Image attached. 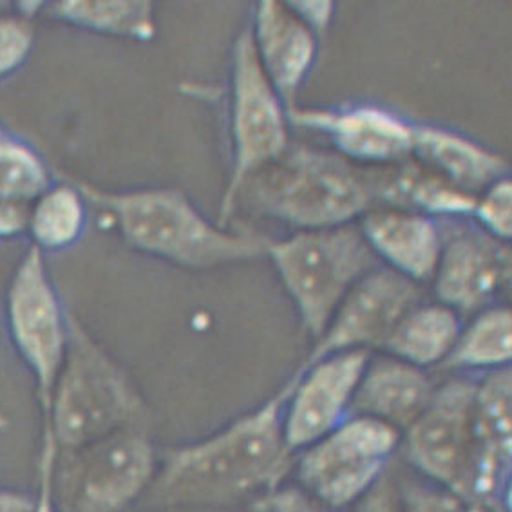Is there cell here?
<instances>
[{"label":"cell","mask_w":512,"mask_h":512,"mask_svg":"<svg viewBox=\"0 0 512 512\" xmlns=\"http://www.w3.org/2000/svg\"><path fill=\"white\" fill-rule=\"evenodd\" d=\"M402 435L371 418L350 415L330 435L295 453V485L346 511L391 469Z\"/></svg>","instance_id":"9c48e42d"},{"label":"cell","mask_w":512,"mask_h":512,"mask_svg":"<svg viewBox=\"0 0 512 512\" xmlns=\"http://www.w3.org/2000/svg\"><path fill=\"white\" fill-rule=\"evenodd\" d=\"M250 512H346L328 507L303 491L299 485H279L252 503Z\"/></svg>","instance_id":"f1b7e54d"},{"label":"cell","mask_w":512,"mask_h":512,"mask_svg":"<svg viewBox=\"0 0 512 512\" xmlns=\"http://www.w3.org/2000/svg\"><path fill=\"white\" fill-rule=\"evenodd\" d=\"M462 332L460 315L446 304L420 303L397 324L382 350L420 370L442 366Z\"/></svg>","instance_id":"44dd1931"},{"label":"cell","mask_w":512,"mask_h":512,"mask_svg":"<svg viewBox=\"0 0 512 512\" xmlns=\"http://www.w3.org/2000/svg\"><path fill=\"white\" fill-rule=\"evenodd\" d=\"M373 171L377 203L388 209L409 210L427 218L473 216L478 196L458 189L413 158L389 167H373Z\"/></svg>","instance_id":"ffe728a7"},{"label":"cell","mask_w":512,"mask_h":512,"mask_svg":"<svg viewBox=\"0 0 512 512\" xmlns=\"http://www.w3.org/2000/svg\"><path fill=\"white\" fill-rule=\"evenodd\" d=\"M160 449L149 429H122L73 451H58L51 491L58 512H124L142 502Z\"/></svg>","instance_id":"8992f818"},{"label":"cell","mask_w":512,"mask_h":512,"mask_svg":"<svg viewBox=\"0 0 512 512\" xmlns=\"http://www.w3.org/2000/svg\"><path fill=\"white\" fill-rule=\"evenodd\" d=\"M512 359V315L507 306H489L462 326L455 348L442 370L489 371L509 368Z\"/></svg>","instance_id":"cb8c5ba5"},{"label":"cell","mask_w":512,"mask_h":512,"mask_svg":"<svg viewBox=\"0 0 512 512\" xmlns=\"http://www.w3.org/2000/svg\"><path fill=\"white\" fill-rule=\"evenodd\" d=\"M230 134L232 171L219 205L221 227H227L247 181L290 147L288 109L259 64L250 24L239 33L232 53Z\"/></svg>","instance_id":"52a82bcc"},{"label":"cell","mask_w":512,"mask_h":512,"mask_svg":"<svg viewBox=\"0 0 512 512\" xmlns=\"http://www.w3.org/2000/svg\"><path fill=\"white\" fill-rule=\"evenodd\" d=\"M413 156L469 194L509 176V163L503 156L462 134L433 125H415Z\"/></svg>","instance_id":"d6986e66"},{"label":"cell","mask_w":512,"mask_h":512,"mask_svg":"<svg viewBox=\"0 0 512 512\" xmlns=\"http://www.w3.org/2000/svg\"><path fill=\"white\" fill-rule=\"evenodd\" d=\"M87 223V201L71 181L62 176L44 190L29 209L28 236L31 247L42 254L62 252L84 236Z\"/></svg>","instance_id":"603a6c76"},{"label":"cell","mask_w":512,"mask_h":512,"mask_svg":"<svg viewBox=\"0 0 512 512\" xmlns=\"http://www.w3.org/2000/svg\"><path fill=\"white\" fill-rule=\"evenodd\" d=\"M512 375L509 368L476 380L480 469L471 512L511 511Z\"/></svg>","instance_id":"9a60e30c"},{"label":"cell","mask_w":512,"mask_h":512,"mask_svg":"<svg viewBox=\"0 0 512 512\" xmlns=\"http://www.w3.org/2000/svg\"><path fill=\"white\" fill-rule=\"evenodd\" d=\"M402 512H471L464 500L426 480H400Z\"/></svg>","instance_id":"83f0119b"},{"label":"cell","mask_w":512,"mask_h":512,"mask_svg":"<svg viewBox=\"0 0 512 512\" xmlns=\"http://www.w3.org/2000/svg\"><path fill=\"white\" fill-rule=\"evenodd\" d=\"M243 192L259 214L299 232L351 225L377 205L373 167L310 147H288L252 176Z\"/></svg>","instance_id":"277c9868"},{"label":"cell","mask_w":512,"mask_h":512,"mask_svg":"<svg viewBox=\"0 0 512 512\" xmlns=\"http://www.w3.org/2000/svg\"><path fill=\"white\" fill-rule=\"evenodd\" d=\"M31 203L0 200V241L28 236Z\"/></svg>","instance_id":"1f68e13d"},{"label":"cell","mask_w":512,"mask_h":512,"mask_svg":"<svg viewBox=\"0 0 512 512\" xmlns=\"http://www.w3.org/2000/svg\"><path fill=\"white\" fill-rule=\"evenodd\" d=\"M35 26L19 11L0 13V80L17 73L35 48Z\"/></svg>","instance_id":"484cf974"},{"label":"cell","mask_w":512,"mask_h":512,"mask_svg":"<svg viewBox=\"0 0 512 512\" xmlns=\"http://www.w3.org/2000/svg\"><path fill=\"white\" fill-rule=\"evenodd\" d=\"M71 181L87 203L113 218L129 247L145 256L190 270L266 256L270 239L256 232H230L212 223L178 189H136L114 192L76 176Z\"/></svg>","instance_id":"7a4b0ae2"},{"label":"cell","mask_w":512,"mask_h":512,"mask_svg":"<svg viewBox=\"0 0 512 512\" xmlns=\"http://www.w3.org/2000/svg\"><path fill=\"white\" fill-rule=\"evenodd\" d=\"M288 118L328 136L339 156L361 167H389L413 158L415 125L375 105L290 109Z\"/></svg>","instance_id":"4fadbf2b"},{"label":"cell","mask_w":512,"mask_h":512,"mask_svg":"<svg viewBox=\"0 0 512 512\" xmlns=\"http://www.w3.org/2000/svg\"><path fill=\"white\" fill-rule=\"evenodd\" d=\"M361 232L386 268L415 283L431 281L444 239L433 218L409 210L373 209L362 216Z\"/></svg>","instance_id":"e0dca14e"},{"label":"cell","mask_w":512,"mask_h":512,"mask_svg":"<svg viewBox=\"0 0 512 512\" xmlns=\"http://www.w3.org/2000/svg\"><path fill=\"white\" fill-rule=\"evenodd\" d=\"M294 377L274 397L207 437L163 449L142 498L147 509H223L285 484L295 455L283 435Z\"/></svg>","instance_id":"6da1fadb"},{"label":"cell","mask_w":512,"mask_h":512,"mask_svg":"<svg viewBox=\"0 0 512 512\" xmlns=\"http://www.w3.org/2000/svg\"><path fill=\"white\" fill-rule=\"evenodd\" d=\"M473 216L482 230L507 243L512 236V183L509 176L494 181L476 198Z\"/></svg>","instance_id":"4316f807"},{"label":"cell","mask_w":512,"mask_h":512,"mask_svg":"<svg viewBox=\"0 0 512 512\" xmlns=\"http://www.w3.org/2000/svg\"><path fill=\"white\" fill-rule=\"evenodd\" d=\"M51 185L42 156L19 138L0 133V200L33 203Z\"/></svg>","instance_id":"d4e9b609"},{"label":"cell","mask_w":512,"mask_h":512,"mask_svg":"<svg viewBox=\"0 0 512 512\" xmlns=\"http://www.w3.org/2000/svg\"><path fill=\"white\" fill-rule=\"evenodd\" d=\"M370 351H342L304 364L283 411V435L292 453H299L351 415V404Z\"/></svg>","instance_id":"7c38bea8"},{"label":"cell","mask_w":512,"mask_h":512,"mask_svg":"<svg viewBox=\"0 0 512 512\" xmlns=\"http://www.w3.org/2000/svg\"><path fill=\"white\" fill-rule=\"evenodd\" d=\"M0 133H4V131H2V127H0Z\"/></svg>","instance_id":"e575fe53"},{"label":"cell","mask_w":512,"mask_h":512,"mask_svg":"<svg viewBox=\"0 0 512 512\" xmlns=\"http://www.w3.org/2000/svg\"><path fill=\"white\" fill-rule=\"evenodd\" d=\"M353 512H402L399 478L391 469L353 505Z\"/></svg>","instance_id":"f546056e"},{"label":"cell","mask_w":512,"mask_h":512,"mask_svg":"<svg viewBox=\"0 0 512 512\" xmlns=\"http://www.w3.org/2000/svg\"><path fill=\"white\" fill-rule=\"evenodd\" d=\"M42 11L67 26L107 37L149 42L156 37V17L151 2H51Z\"/></svg>","instance_id":"7402d4cb"},{"label":"cell","mask_w":512,"mask_h":512,"mask_svg":"<svg viewBox=\"0 0 512 512\" xmlns=\"http://www.w3.org/2000/svg\"><path fill=\"white\" fill-rule=\"evenodd\" d=\"M511 250L482 228H467L446 239L433 275L438 303L458 315L478 313L511 281Z\"/></svg>","instance_id":"5bb4252c"},{"label":"cell","mask_w":512,"mask_h":512,"mask_svg":"<svg viewBox=\"0 0 512 512\" xmlns=\"http://www.w3.org/2000/svg\"><path fill=\"white\" fill-rule=\"evenodd\" d=\"M290 10L294 11L299 19L303 20L313 33H323L328 28L330 20L335 11L333 2H319V0H297V2H286Z\"/></svg>","instance_id":"d6a6232c"},{"label":"cell","mask_w":512,"mask_h":512,"mask_svg":"<svg viewBox=\"0 0 512 512\" xmlns=\"http://www.w3.org/2000/svg\"><path fill=\"white\" fill-rule=\"evenodd\" d=\"M422 299L418 283L375 266L342 299L304 364L342 351L382 350L397 324Z\"/></svg>","instance_id":"8fae6325"},{"label":"cell","mask_w":512,"mask_h":512,"mask_svg":"<svg viewBox=\"0 0 512 512\" xmlns=\"http://www.w3.org/2000/svg\"><path fill=\"white\" fill-rule=\"evenodd\" d=\"M35 507L37 494L11 487H0V512H33Z\"/></svg>","instance_id":"836d02e7"},{"label":"cell","mask_w":512,"mask_h":512,"mask_svg":"<svg viewBox=\"0 0 512 512\" xmlns=\"http://www.w3.org/2000/svg\"><path fill=\"white\" fill-rule=\"evenodd\" d=\"M475 395L476 380H447L400 440L402 455L418 475L455 494L469 509L480 469Z\"/></svg>","instance_id":"ba28073f"},{"label":"cell","mask_w":512,"mask_h":512,"mask_svg":"<svg viewBox=\"0 0 512 512\" xmlns=\"http://www.w3.org/2000/svg\"><path fill=\"white\" fill-rule=\"evenodd\" d=\"M4 315L11 346L33 377L38 406L46 415L66 361L71 315L49 275L44 254L35 247L22 254L11 274Z\"/></svg>","instance_id":"30bf717a"},{"label":"cell","mask_w":512,"mask_h":512,"mask_svg":"<svg viewBox=\"0 0 512 512\" xmlns=\"http://www.w3.org/2000/svg\"><path fill=\"white\" fill-rule=\"evenodd\" d=\"M435 389L426 370L382 355L366 364L353 397L351 415L377 420L402 435L422 415Z\"/></svg>","instance_id":"ac0fdd59"},{"label":"cell","mask_w":512,"mask_h":512,"mask_svg":"<svg viewBox=\"0 0 512 512\" xmlns=\"http://www.w3.org/2000/svg\"><path fill=\"white\" fill-rule=\"evenodd\" d=\"M44 427L58 451H73L122 429H149L151 413L124 368L76 317Z\"/></svg>","instance_id":"3957f363"},{"label":"cell","mask_w":512,"mask_h":512,"mask_svg":"<svg viewBox=\"0 0 512 512\" xmlns=\"http://www.w3.org/2000/svg\"><path fill=\"white\" fill-rule=\"evenodd\" d=\"M277 275L313 341L323 335L351 288L377 266L361 228L303 230L266 247Z\"/></svg>","instance_id":"5b68a950"},{"label":"cell","mask_w":512,"mask_h":512,"mask_svg":"<svg viewBox=\"0 0 512 512\" xmlns=\"http://www.w3.org/2000/svg\"><path fill=\"white\" fill-rule=\"evenodd\" d=\"M250 31L259 64L290 111L317 57V35L286 2L274 0L257 4Z\"/></svg>","instance_id":"2e32d148"},{"label":"cell","mask_w":512,"mask_h":512,"mask_svg":"<svg viewBox=\"0 0 512 512\" xmlns=\"http://www.w3.org/2000/svg\"><path fill=\"white\" fill-rule=\"evenodd\" d=\"M57 444L51 433L42 429V449H40V487L37 493V507L33 512H58L57 503L51 491V473L57 458Z\"/></svg>","instance_id":"4dcf8cb0"}]
</instances>
